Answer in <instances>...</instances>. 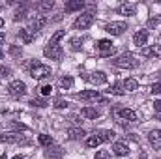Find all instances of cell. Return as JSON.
<instances>
[{"instance_id": "cell-13", "label": "cell", "mask_w": 161, "mask_h": 159, "mask_svg": "<svg viewBox=\"0 0 161 159\" xmlns=\"http://www.w3.org/2000/svg\"><path fill=\"white\" fill-rule=\"evenodd\" d=\"M133 43L137 45V47H146V43H148V32L146 30H139V32H135V36H133Z\"/></svg>"}, {"instance_id": "cell-9", "label": "cell", "mask_w": 161, "mask_h": 159, "mask_svg": "<svg viewBox=\"0 0 161 159\" xmlns=\"http://www.w3.org/2000/svg\"><path fill=\"white\" fill-rule=\"evenodd\" d=\"M45 25H47V17H45V15H36V17L30 21V28H28V30H30L32 34H36V32H40Z\"/></svg>"}, {"instance_id": "cell-18", "label": "cell", "mask_w": 161, "mask_h": 159, "mask_svg": "<svg viewBox=\"0 0 161 159\" xmlns=\"http://www.w3.org/2000/svg\"><path fill=\"white\" fill-rule=\"evenodd\" d=\"M84 135H86V131H84L82 127H69V129H68V137H69L71 140H80Z\"/></svg>"}, {"instance_id": "cell-30", "label": "cell", "mask_w": 161, "mask_h": 159, "mask_svg": "<svg viewBox=\"0 0 161 159\" xmlns=\"http://www.w3.org/2000/svg\"><path fill=\"white\" fill-rule=\"evenodd\" d=\"M69 45H71V51H73V52H79L80 47H82V41H80L79 38H71Z\"/></svg>"}, {"instance_id": "cell-48", "label": "cell", "mask_w": 161, "mask_h": 159, "mask_svg": "<svg viewBox=\"0 0 161 159\" xmlns=\"http://www.w3.org/2000/svg\"><path fill=\"white\" fill-rule=\"evenodd\" d=\"M158 118H159V120H161V114H158Z\"/></svg>"}, {"instance_id": "cell-33", "label": "cell", "mask_w": 161, "mask_h": 159, "mask_svg": "<svg viewBox=\"0 0 161 159\" xmlns=\"http://www.w3.org/2000/svg\"><path fill=\"white\" fill-rule=\"evenodd\" d=\"M64 36H66V30H58V32H54V34H53V38H51V43H58Z\"/></svg>"}, {"instance_id": "cell-45", "label": "cell", "mask_w": 161, "mask_h": 159, "mask_svg": "<svg viewBox=\"0 0 161 159\" xmlns=\"http://www.w3.org/2000/svg\"><path fill=\"white\" fill-rule=\"evenodd\" d=\"M13 159H23V156H15Z\"/></svg>"}, {"instance_id": "cell-28", "label": "cell", "mask_w": 161, "mask_h": 159, "mask_svg": "<svg viewBox=\"0 0 161 159\" xmlns=\"http://www.w3.org/2000/svg\"><path fill=\"white\" fill-rule=\"evenodd\" d=\"M109 92H111V94H114V96H124V94H125L124 86H122V84H118V82H116V84H113Z\"/></svg>"}, {"instance_id": "cell-35", "label": "cell", "mask_w": 161, "mask_h": 159, "mask_svg": "<svg viewBox=\"0 0 161 159\" xmlns=\"http://www.w3.org/2000/svg\"><path fill=\"white\" fill-rule=\"evenodd\" d=\"M9 127L11 129H17V131H26L28 129L25 123H19V122H9Z\"/></svg>"}, {"instance_id": "cell-5", "label": "cell", "mask_w": 161, "mask_h": 159, "mask_svg": "<svg viewBox=\"0 0 161 159\" xmlns=\"http://www.w3.org/2000/svg\"><path fill=\"white\" fill-rule=\"evenodd\" d=\"M125 30H127V25L122 21H111L105 25V32H109L111 36H122Z\"/></svg>"}, {"instance_id": "cell-20", "label": "cell", "mask_w": 161, "mask_h": 159, "mask_svg": "<svg viewBox=\"0 0 161 159\" xmlns=\"http://www.w3.org/2000/svg\"><path fill=\"white\" fill-rule=\"evenodd\" d=\"M122 86H124L125 92H135V90L139 88V80L133 79V77H129V79H125L124 82H122Z\"/></svg>"}, {"instance_id": "cell-3", "label": "cell", "mask_w": 161, "mask_h": 159, "mask_svg": "<svg viewBox=\"0 0 161 159\" xmlns=\"http://www.w3.org/2000/svg\"><path fill=\"white\" fill-rule=\"evenodd\" d=\"M43 54L47 56V58H51V60H62V56H64V49L58 45V43H47L45 45V49H43Z\"/></svg>"}, {"instance_id": "cell-23", "label": "cell", "mask_w": 161, "mask_h": 159, "mask_svg": "<svg viewBox=\"0 0 161 159\" xmlns=\"http://www.w3.org/2000/svg\"><path fill=\"white\" fill-rule=\"evenodd\" d=\"M19 139H21V135H17V133H4V135H0V142H6V144H13V142H19Z\"/></svg>"}, {"instance_id": "cell-22", "label": "cell", "mask_w": 161, "mask_h": 159, "mask_svg": "<svg viewBox=\"0 0 161 159\" xmlns=\"http://www.w3.org/2000/svg\"><path fill=\"white\" fill-rule=\"evenodd\" d=\"M82 8H84V2L82 0H71V2L66 4V11H69V13L71 11H80Z\"/></svg>"}, {"instance_id": "cell-10", "label": "cell", "mask_w": 161, "mask_h": 159, "mask_svg": "<svg viewBox=\"0 0 161 159\" xmlns=\"http://www.w3.org/2000/svg\"><path fill=\"white\" fill-rule=\"evenodd\" d=\"M148 142L154 150H161V129H152L148 133Z\"/></svg>"}, {"instance_id": "cell-40", "label": "cell", "mask_w": 161, "mask_h": 159, "mask_svg": "<svg viewBox=\"0 0 161 159\" xmlns=\"http://www.w3.org/2000/svg\"><path fill=\"white\" fill-rule=\"evenodd\" d=\"M109 152L107 150H99V152H96V159H109Z\"/></svg>"}, {"instance_id": "cell-19", "label": "cell", "mask_w": 161, "mask_h": 159, "mask_svg": "<svg viewBox=\"0 0 161 159\" xmlns=\"http://www.w3.org/2000/svg\"><path fill=\"white\" fill-rule=\"evenodd\" d=\"M141 54H142L144 58L158 56V54H161V47H158V45H154V47H142V49H141Z\"/></svg>"}, {"instance_id": "cell-16", "label": "cell", "mask_w": 161, "mask_h": 159, "mask_svg": "<svg viewBox=\"0 0 161 159\" xmlns=\"http://www.w3.org/2000/svg\"><path fill=\"white\" fill-rule=\"evenodd\" d=\"M118 11H120V15L133 17V15L137 13V6H135V4H122L120 8H118Z\"/></svg>"}, {"instance_id": "cell-34", "label": "cell", "mask_w": 161, "mask_h": 159, "mask_svg": "<svg viewBox=\"0 0 161 159\" xmlns=\"http://www.w3.org/2000/svg\"><path fill=\"white\" fill-rule=\"evenodd\" d=\"M25 17H26V9H25V8H21V9H17V11H15L13 21H21V19H25Z\"/></svg>"}, {"instance_id": "cell-44", "label": "cell", "mask_w": 161, "mask_h": 159, "mask_svg": "<svg viewBox=\"0 0 161 159\" xmlns=\"http://www.w3.org/2000/svg\"><path fill=\"white\" fill-rule=\"evenodd\" d=\"M4 25H6V23H4V19L0 17V28H4Z\"/></svg>"}, {"instance_id": "cell-15", "label": "cell", "mask_w": 161, "mask_h": 159, "mask_svg": "<svg viewBox=\"0 0 161 159\" xmlns=\"http://www.w3.org/2000/svg\"><path fill=\"white\" fill-rule=\"evenodd\" d=\"M80 116L86 120H96L99 118V111L96 107H84V109H80Z\"/></svg>"}, {"instance_id": "cell-12", "label": "cell", "mask_w": 161, "mask_h": 159, "mask_svg": "<svg viewBox=\"0 0 161 159\" xmlns=\"http://www.w3.org/2000/svg\"><path fill=\"white\" fill-rule=\"evenodd\" d=\"M92 84H96V86H99V84H105L107 82V75L103 73V71H92L90 75H88V79Z\"/></svg>"}, {"instance_id": "cell-17", "label": "cell", "mask_w": 161, "mask_h": 159, "mask_svg": "<svg viewBox=\"0 0 161 159\" xmlns=\"http://www.w3.org/2000/svg\"><path fill=\"white\" fill-rule=\"evenodd\" d=\"M45 156H47L49 159H60L62 156H64V150H62L60 146H53V144H51L49 150L45 152Z\"/></svg>"}, {"instance_id": "cell-21", "label": "cell", "mask_w": 161, "mask_h": 159, "mask_svg": "<svg viewBox=\"0 0 161 159\" xmlns=\"http://www.w3.org/2000/svg\"><path fill=\"white\" fill-rule=\"evenodd\" d=\"M97 137L101 139V142H111L114 139V131H111V129H99Z\"/></svg>"}, {"instance_id": "cell-25", "label": "cell", "mask_w": 161, "mask_h": 159, "mask_svg": "<svg viewBox=\"0 0 161 159\" xmlns=\"http://www.w3.org/2000/svg\"><path fill=\"white\" fill-rule=\"evenodd\" d=\"M73 84H75V80H73V77H69V75H66V77H62V79H60V86H62L64 90L73 88Z\"/></svg>"}, {"instance_id": "cell-1", "label": "cell", "mask_w": 161, "mask_h": 159, "mask_svg": "<svg viewBox=\"0 0 161 159\" xmlns=\"http://www.w3.org/2000/svg\"><path fill=\"white\" fill-rule=\"evenodd\" d=\"M51 68L45 66V64H40V62H30V77L36 80H41V79H47L51 77Z\"/></svg>"}, {"instance_id": "cell-4", "label": "cell", "mask_w": 161, "mask_h": 159, "mask_svg": "<svg viewBox=\"0 0 161 159\" xmlns=\"http://www.w3.org/2000/svg\"><path fill=\"white\" fill-rule=\"evenodd\" d=\"M94 25V13H82V15H79L77 17V21L73 23V28L75 30H86V28H90Z\"/></svg>"}, {"instance_id": "cell-8", "label": "cell", "mask_w": 161, "mask_h": 159, "mask_svg": "<svg viewBox=\"0 0 161 159\" xmlns=\"http://www.w3.org/2000/svg\"><path fill=\"white\" fill-rule=\"evenodd\" d=\"M8 92L13 96V97H21L26 94V84L23 80H11L9 86H8Z\"/></svg>"}, {"instance_id": "cell-31", "label": "cell", "mask_w": 161, "mask_h": 159, "mask_svg": "<svg viewBox=\"0 0 161 159\" xmlns=\"http://www.w3.org/2000/svg\"><path fill=\"white\" fill-rule=\"evenodd\" d=\"M159 25H161V15H154V17L148 19V28H156Z\"/></svg>"}, {"instance_id": "cell-37", "label": "cell", "mask_w": 161, "mask_h": 159, "mask_svg": "<svg viewBox=\"0 0 161 159\" xmlns=\"http://www.w3.org/2000/svg\"><path fill=\"white\" fill-rule=\"evenodd\" d=\"M30 105H32V107H47V101H45V99H32V101H30Z\"/></svg>"}, {"instance_id": "cell-27", "label": "cell", "mask_w": 161, "mask_h": 159, "mask_svg": "<svg viewBox=\"0 0 161 159\" xmlns=\"http://www.w3.org/2000/svg\"><path fill=\"white\" fill-rule=\"evenodd\" d=\"M38 142H40L41 146H51V144H53V137H51V135L41 133L40 137H38Z\"/></svg>"}, {"instance_id": "cell-41", "label": "cell", "mask_w": 161, "mask_h": 159, "mask_svg": "<svg viewBox=\"0 0 161 159\" xmlns=\"http://www.w3.org/2000/svg\"><path fill=\"white\" fill-rule=\"evenodd\" d=\"M0 75H2V77H9V75H11V69L6 68V66H0Z\"/></svg>"}, {"instance_id": "cell-24", "label": "cell", "mask_w": 161, "mask_h": 159, "mask_svg": "<svg viewBox=\"0 0 161 159\" xmlns=\"http://www.w3.org/2000/svg\"><path fill=\"white\" fill-rule=\"evenodd\" d=\"M19 38H21V40L28 45V43H32V41H34V34H32L28 28H23V30L19 32Z\"/></svg>"}, {"instance_id": "cell-2", "label": "cell", "mask_w": 161, "mask_h": 159, "mask_svg": "<svg viewBox=\"0 0 161 159\" xmlns=\"http://www.w3.org/2000/svg\"><path fill=\"white\" fill-rule=\"evenodd\" d=\"M113 64H114L116 68H124V69H133V68H137V60H135V56H133L131 52L118 54V56L113 60Z\"/></svg>"}, {"instance_id": "cell-26", "label": "cell", "mask_w": 161, "mask_h": 159, "mask_svg": "<svg viewBox=\"0 0 161 159\" xmlns=\"http://www.w3.org/2000/svg\"><path fill=\"white\" fill-rule=\"evenodd\" d=\"M99 144H101V139H99L97 135H92V137L86 139V146H88V148H97Z\"/></svg>"}, {"instance_id": "cell-29", "label": "cell", "mask_w": 161, "mask_h": 159, "mask_svg": "<svg viewBox=\"0 0 161 159\" xmlns=\"http://www.w3.org/2000/svg\"><path fill=\"white\" fill-rule=\"evenodd\" d=\"M38 8H40L41 11H51V9L54 8V2H53V0H45V2H40Z\"/></svg>"}, {"instance_id": "cell-14", "label": "cell", "mask_w": 161, "mask_h": 159, "mask_svg": "<svg viewBox=\"0 0 161 159\" xmlns=\"http://www.w3.org/2000/svg\"><path fill=\"white\" fill-rule=\"evenodd\" d=\"M113 152H114V156H118V157H124V156H127L129 154V146L125 144V142H114L113 144Z\"/></svg>"}, {"instance_id": "cell-32", "label": "cell", "mask_w": 161, "mask_h": 159, "mask_svg": "<svg viewBox=\"0 0 161 159\" xmlns=\"http://www.w3.org/2000/svg\"><path fill=\"white\" fill-rule=\"evenodd\" d=\"M54 107H56V109H66V107H68V101H66L62 96H56V97H54Z\"/></svg>"}, {"instance_id": "cell-38", "label": "cell", "mask_w": 161, "mask_h": 159, "mask_svg": "<svg viewBox=\"0 0 161 159\" xmlns=\"http://www.w3.org/2000/svg\"><path fill=\"white\" fill-rule=\"evenodd\" d=\"M9 54H11V56H21V47L11 45V47H9Z\"/></svg>"}, {"instance_id": "cell-11", "label": "cell", "mask_w": 161, "mask_h": 159, "mask_svg": "<svg viewBox=\"0 0 161 159\" xmlns=\"http://www.w3.org/2000/svg\"><path fill=\"white\" fill-rule=\"evenodd\" d=\"M116 112V116L118 118H122V120H127V122H137V112L135 111H131V109H116L114 111Z\"/></svg>"}, {"instance_id": "cell-46", "label": "cell", "mask_w": 161, "mask_h": 159, "mask_svg": "<svg viewBox=\"0 0 161 159\" xmlns=\"http://www.w3.org/2000/svg\"><path fill=\"white\" fill-rule=\"evenodd\" d=\"M0 159H6V154H2V156H0Z\"/></svg>"}, {"instance_id": "cell-6", "label": "cell", "mask_w": 161, "mask_h": 159, "mask_svg": "<svg viewBox=\"0 0 161 159\" xmlns=\"http://www.w3.org/2000/svg\"><path fill=\"white\" fill-rule=\"evenodd\" d=\"M77 99H82V101H101L103 105H107V99H103L97 90H84V92H79V94H77Z\"/></svg>"}, {"instance_id": "cell-42", "label": "cell", "mask_w": 161, "mask_h": 159, "mask_svg": "<svg viewBox=\"0 0 161 159\" xmlns=\"http://www.w3.org/2000/svg\"><path fill=\"white\" fill-rule=\"evenodd\" d=\"M154 109H156V114H161V99H158L154 103Z\"/></svg>"}, {"instance_id": "cell-7", "label": "cell", "mask_w": 161, "mask_h": 159, "mask_svg": "<svg viewBox=\"0 0 161 159\" xmlns=\"http://www.w3.org/2000/svg\"><path fill=\"white\" fill-rule=\"evenodd\" d=\"M97 49H99V56L101 58H109V56H113L116 52L114 45L111 43V40H99L97 41Z\"/></svg>"}, {"instance_id": "cell-39", "label": "cell", "mask_w": 161, "mask_h": 159, "mask_svg": "<svg viewBox=\"0 0 161 159\" xmlns=\"http://www.w3.org/2000/svg\"><path fill=\"white\" fill-rule=\"evenodd\" d=\"M150 92L156 96V94H161V82H154L152 86H150Z\"/></svg>"}, {"instance_id": "cell-47", "label": "cell", "mask_w": 161, "mask_h": 159, "mask_svg": "<svg viewBox=\"0 0 161 159\" xmlns=\"http://www.w3.org/2000/svg\"><path fill=\"white\" fill-rule=\"evenodd\" d=\"M2 56H4V52H2V51H0V58H2Z\"/></svg>"}, {"instance_id": "cell-36", "label": "cell", "mask_w": 161, "mask_h": 159, "mask_svg": "<svg viewBox=\"0 0 161 159\" xmlns=\"http://www.w3.org/2000/svg\"><path fill=\"white\" fill-rule=\"evenodd\" d=\"M40 92H41V96H51V92H53V86L51 84H43L40 88Z\"/></svg>"}, {"instance_id": "cell-43", "label": "cell", "mask_w": 161, "mask_h": 159, "mask_svg": "<svg viewBox=\"0 0 161 159\" xmlns=\"http://www.w3.org/2000/svg\"><path fill=\"white\" fill-rule=\"evenodd\" d=\"M2 43H6V34H4V32H0V45H2Z\"/></svg>"}]
</instances>
